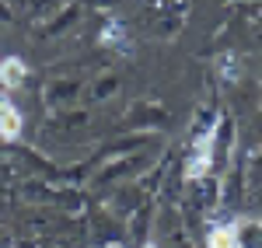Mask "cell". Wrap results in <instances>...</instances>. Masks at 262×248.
Instances as JSON below:
<instances>
[{"label": "cell", "instance_id": "6da1fadb", "mask_svg": "<svg viewBox=\"0 0 262 248\" xmlns=\"http://www.w3.org/2000/svg\"><path fill=\"white\" fill-rule=\"evenodd\" d=\"M217 129H221V116H213L210 129H206L200 140H196V150H192V157H189V165H185V178H189V182H196V178H203V175H210V168H213V144H217Z\"/></svg>", "mask_w": 262, "mask_h": 248}, {"label": "cell", "instance_id": "7a4b0ae2", "mask_svg": "<svg viewBox=\"0 0 262 248\" xmlns=\"http://www.w3.org/2000/svg\"><path fill=\"white\" fill-rule=\"evenodd\" d=\"M210 248H242V231H238V220L231 224H213L210 228V238H206Z\"/></svg>", "mask_w": 262, "mask_h": 248}, {"label": "cell", "instance_id": "3957f363", "mask_svg": "<svg viewBox=\"0 0 262 248\" xmlns=\"http://www.w3.org/2000/svg\"><path fill=\"white\" fill-rule=\"evenodd\" d=\"M0 137L4 140H18L21 137V112L7 98H0Z\"/></svg>", "mask_w": 262, "mask_h": 248}, {"label": "cell", "instance_id": "277c9868", "mask_svg": "<svg viewBox=\"0 0 262 248\" xmlns=\"http://www.w3.org/2000/svg\"><path fill=\"white\" fill-rule=\"evenodd\" d=\"M25 74H28V66L21 56H7V60H0V84L4 87H18L25 81Z\"/></svg>", "mask_w": 262, "mask_h": 248}, {"label": "cell", "instance_id": "5b68a950", "mask_svg": "<svg viewBox=\"0 0 262 248\" xmlns=\"http://www.w3.org/2000/svg\"><path fill=\"white\" fill-rule=\"evenodd\" d=\"M242 248H262V220H238Z\"/></svg>", "mask_w": 262, "mask_h": 248}, {"label": "cell", "instance_id": "8992f818", "mask_svg": "<svg viewBox=\"0 0 262 248\" xmlns=\"http://www.w3.org/2000/svg\"><path fill=\"white\" fill-rule=\"evenodd\" d=\"M221 77L224 81H238V77H242V63H238L234 53H224L221 56Z\"/></svg>", "mask_w": 262, "mask_h": 248}, {"label": "cell", "instance_id": "52a82bcc", "mask_svg": "<svg viewBox=\"0 0 262 248\" xmlns=\"http://www.w3.org/2000/svg\"><path fill=\"white\" fill-rule=\"evenodd\" d=\"M101 46H116V42H122V25L116 18H108L105 21V28H101V35H98Z\"/></svg>", "mask_w": 262, "mask_h": 248}, {"label": "cell", "instance_id": "ba28073f", "mask_svg": "<svg viewBox=\"0 0 262 248\" xmlns=\"http://www.w3.org/2000/svg\"><path fill=\"white\" fill-rule=\"evenodd\" d=\"M143 248H158V245H154V241H147V245H143Z\"/></svg>", "mask_w": 262, "mask_h": 248}, {"label": "cell", "instance_id": "9c48e42d", "mask_svg": "<svg viewBox=\"0 0 262 248\" xmlns=\"http://www.w3.org/2000/svg\"><path fill=\"white\" fill-rule=\"evenodd\" d=\"M105 248H122V245H105Z\"/></svg>", "mask_w": 262, "mask_h": 248}]
</instances>
